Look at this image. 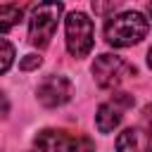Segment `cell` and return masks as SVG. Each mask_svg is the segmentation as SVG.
<instances>
[{"label": "cell", "mask_w": 152, "mask_h": 152, "mask_svg": "<svg viewBox=\"0 0 152 152\" xmlns=\"http://www.w3.org/2000/svg\"><path fill=\"white\" fill-rule=\"evenodd\" d=\"M147 19L140 12H121L116 17H109L104 24V38L112 48H128L140 43L147 36Z\"/></svg>", "instance_id": "1"}, {"label": "cell", "mask_w": 152, "mask_h": 152, "mask_svg": "<svg viewBox=\"0 0 152 152\" xmlns=\"http://www.w3.org/2000/svg\"><path fill=\"white\" fill-rule=\"evenodd\" d=\"M64 5L62 2H40L31 10V19H28V40L36 48H45L50 43V38L57 31V21L62 14Z\"/></svg>", "instance_id": "2"}, {"label": "cell", "mask_w": 152, "mask_h": 152, "mask_svg": "<svg viewBox=\"0 0 152 152\" xmlns=\"http://www.w3.org/2000/svg\"><path fill=\"white\" fill-rule=\"evenodd\" d=\"M33 145L38 152H95V142L88 135H74L57 128H43Z\"/></svg>", "instance_id": "3"}, {"label": "cell", "mask_w": 152, "mask_h": 152, "mask_svg": "<svg viewBox=\"0 0 152 152\" xmlns=\"http://www.w3.org/2000/svg\"><path fill=\"white\" fill-rule=\"evenodd\" d=\"M64 26H66V50L74 57H86L95 43L93 19H88V14L83 12H69Z\"/></svg>", "instance_id": "4"}, {"label": "cell", "mask_w": 152, "mask_h": 152, "mask_svg": "<svg viewBox=\"0 0 152 152\" xmlns=\"http://www.w3.org/2000/svg\"><path fill=\"white\" fill-rule=\"evenodd\" d=\"M133 74L135 66L119 55H100L93 62V76L100 88H116Z\"/></svg>", "instance_id": "5"}, {"label": "cell", "mask_w": 152, "mask_h": 152, "mask_svg": "<svg viewBox=\"0 0 152 152\" xmlns=\"http://www.w3.org/2000/svg\"><path fill=\"white\" fill-rule=\"evenodd\" d=\"M133 107V97L128 93H116L112 100L102 102L97 107V114H95V124H97V131L100 133H112L121 119H124V109Z\"/></svg>", "instance_id": "6"}, {"label": "cell", "mask_w": 152, "mask_h": 152, "mask_svg": "<svg viewBox=\"0 0 152 152\" xmlns=\"http://www.w3.org/2000/svg\"><path fill=\"white\" fill-rule=\"evenodd\" d=\"M36 95H38V102L43 107H50V109L62 107L71 97V81L66 76H62V74H50V76H45L40 81Z\"/></svg>", "instance_id": "7"}, {"label": "cell", "mask_w": 152, "mask_h": 152, "mask_svg": "<svg viewBox=\"0 0 152 152\" xmlns=\"http://www.w3.org/2000/svg\"><path fill=\"white\" fill-rule=\"evenodd\" d=\"M116 152H152V131L142 126H131L119 133Z\"/></svg>", "instance_id": "8"}, {"label": "cell", "mask_w": 152, "mask_h": 152, "mask_svg": "<svg viewBox=\"0 0 152 152\" xmlns=\"http://www.w3.org/2000/svg\"><path fill=\"white\" fill-rule=\"evenodd\" d=\"M19 19H21V7H17V5H2L0 7V31L2 33L10 31Z\"/></svg>", "instance_id": "9"}, {"label": "cell", "mask_w": 152, "mask_h": 152, "mask_svg": "<svg viewBox=\"0 0 152 152\" xmlns=\"http://www.w3.org/2000/svg\"><path fill=\"white\" fill-rule=\"evenodd\" d=\"M0 48H2V62H0V71L5 74V71L10 69V64H12V59H14V48H12V43H10L7 38H2V40H0Z\"/></svg>", "instance_id": "10"}, {"label": "cell", "mask_w": 152, "mask_h": 152, "mask_svg": "<svg viewBox=\"0 0 152 152\" xmlns=\"http://www.w3.org/2000/svg\"><path fill=\"white\" fill-rule=\"evenodd\" d=\"M24 71H31V69H38L40 66V57L38 55H26L24 59H21V64H19Z\"/></svg>", "instance_id": "11"}, {"label": "cell", "mask_w": 152, "mask_h": 152, "mask_svg": "<svg viewBox=\"0 0 152 152\" xmlns=\"http://www.w3.org/2000/svg\"><path fill=\"white\" fill-rule=\"evenodd\" d=\"M119 7V2H109V5H100V2H93V10L95 14H107V12H114Z\"/></svg>", "instance_id": "12"}, {"label": "cell", "mask_w": 152, "mask_h": 152, "mask_svg": "<svg viewBox=\"0 0 152 152\" xmlns=\"http://www.w3.org/2000/svg\"><path fill=\"white\" fill-rule=\"evenodd\" d=\"M142 114H145V119H147V121L152 124V104H147V107L142 109Z\"/></svg>", "instance_id": "13"}, {"label": "cell", "mask_w": 152, "mask_h": 152, "mask_svg": "<svg viewBox=\"0 0 152 152\" xmlns=\"http://www.w3.org/2000/svg\"><path fill=\"white\" fill-rule=\"evenodd\" d=\"M147 64H150V69H152V48H150V52H147Z\"/></svg>", "instance_id": "14"}, {"label": "cell", "mask_w": 152, "mask_h": 152, "mask_svg": "<svg viewBox=\"0 0 152 152\" xmlns=\"http://www.w3.org/2000/svg\"><path fill=\"white\" fill-rule=\"evenodd\" d=\"M147 12H150V17H152V2H150V5H147Z\"/></svg>", "instance_id": "15"}]
</instances>
